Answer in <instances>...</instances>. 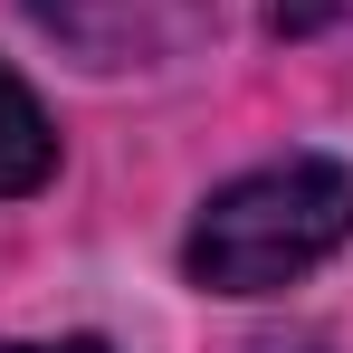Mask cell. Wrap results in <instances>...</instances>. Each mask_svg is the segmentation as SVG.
I'll return each instance as SVG.
<instances>
[{"label": "cell", "instance_id": "1", "mask_svg": "<svg viewBox=\"0 0 353 353\" xmlns=\"http://www.w3.org/2000/svg\"><path fill=\"white\" fill-rule=\"evenodd\" d=\"M344 248H353V163L277 153L191 210L181 277L201 296H287Z\"/></svg>", "mask_w": 353, "mask_h": 353}, {"label": "cell", "instance_id": "2", "mask_svg": "<svg viewBox=\"0 0 353 353\" xmlns=\"http://www.w3.org/2000/svg\"><path fill=\"white\" fill-rule=\"evenodd\" d=\"M58 181V124L39 105V86L0 58V201H29Z\"/></svg>", "mask_w": 353, "mask_h": 353}, {"label": "cell", "instance_id": "3", "mask_svg": "<svg viewBox=\"0 0 353 353\" xmlns=\"http://www.w3.org/2000/svg\"><path fill=\"white\" fill-rule=\"evenodd\" d=\"M0 353H115V344H96V334H58V344H0Z\"/></svg>", "mask_w": 353, "mask_h": 353}]
</instances>
